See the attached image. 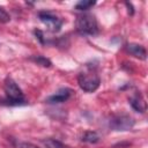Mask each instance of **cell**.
<instances>
[{
	"label": "cell",
	"instance_id": "cell-1",
	"mask_svg": "<svg viewBox=\"0 0 148 148\" xmlns=\"http://www.w3.org/2000/svg\"><path fill=\"white\" fill-rule=\"evenodd\" d=\"M76 30L80 35L83 36H94L98 32V24L94 15L91 14H81L77 15L75 21Z\"/></svg>",
	"mask_w": 148,
	"mask_h": 148
},
{
	"label": "cell",
	"instance_id": "cell-2",
	"mask_svg": "<svg viewBox=\"0 0 148 148\" xmlns=\"http://www.w3.org/2000/svg\"><path fill=\"white\" fill-rule=\"evenodd\" d=\"M77 83L83 91L92 92L99 87L101 79L95 72L88 71V72H82L77 75Z\"/></svg>",
	"mask_w": 148,
	"mask_h": 148
},
{
	"label": "cell",
	"instance_id": "cell-3",
	"mask_svg": "<svg viewBox=\"0 0 148 148\" xmlns=\"http://www.w3.org/2000/svg\"><path fill=\"white\" fill-rule=\"evenodd\" d=\"M5 92H6V96H7V99H8L9 104L18 105L22 102H24L23 92H22L21 88L10 77L6 79V81H5Z\"/></svg>",
	"mask_w": 148,
	"mask_h": 148
},
{
	"label": "cell",
	"instance_id": "cell-4",
	"mask_svg": "<svg viewBox=\"0 0 148 148\" xmlns=\"http://www.w3.org/2000/svg\"><path fill=\"white\" fill-rule=\"evenodd\" d=\"M134 119L128 114H117L110 119V127L114 131H127L134 126Z\"/></svg>",
	"mask_w": 148,
	"mask_h": 148
},
{
	"label": "cell",
	"instance_id": "cell-5",
	"mask_svg": "<svg viewBox=\"0 0 148 148\" xmlns=\"http://www.w3.org/2000/svg\"><path fill=\"white\" fill-rule=\"evenodd\" d=\"M38 18L52 32H58L61 29V25H62L61 18H59L57 15H54L50 12H39L38 13Z\"/></svg>",
	"mask_w": 148,
	"mask_h": 148
},
{
	"label": "cell",
	"instance_id": "cell-6",
	"mask_svg": "<svg viewBox=\"0 0 148 148\" xmlns=\"http://www.w3.org/2000/svg\"><path fill=\"white\" fill-rule=\"evenodd\" d=\"M71 92H72L71 89H68V88H61L54 95L49 96L45 101L47 103H62V102H65V101H67L69 98Z\"/></svg>",
	"mask_w": 148,
	"mask_h": 148
},
{
	"label": "cell",
	"instance_id": "cell-7",
	"mask_svg": "<svg viewBox=\"0 0 148 148\" xmlns=\"http://www.w3.org/2000/svg\"><path fill=\"white\" fill-rule=\"evenodd\" d=\"M126 50L130 54L134 56L135 58H139L141 60H145L146 57H147V52H146V49L140 45V44H136V43H130L127 44L126 46Z\"/></svg>",
	"mask_w": 148,
	"mask_h": 148
},
{
	"label": "cell",
	"instance_id": "cell-8",
	"mask_svg": "<svg viewBox=\"0 0 148 148\" xmlns=\"http://www.w3.org/2000/svg\"><path fill=\"white\" fill-rule=\"evenodd\" d=\"M130 104H131V106L135 110V111H138V112H140V113H145L146 112V110H147V103H146V101L143 99V97L139 94H136V95H134V96H132V97H130Z\"/></svg>",
	"mask_w": 148,
	"mask_h": 148
},
{
	"label": "cell",
	"instance_id": "cell-9",
	"mask_svg": "<svg viewBox=\"0 0 148 148\" xmlns=\"http://www.w3.org/2000/svg\"><path fill=\"white\" fill-rule=\"evenodd\" d=\"M99 140H101L99 135L96 132H92V131H87L82 135V141H84L87 143H97Z\"/></svg>",
	"mask_w": 148,
	"mask_h": 148
},
{
	"label": "cell",
	"instance_id": "cell-10",
	"mask_svg": "<svg viewBox=\"0 0 148 148\" xmlns=\"http://www.w3.org/2000/svg\"><path fill=\"white\" fill-rule=\"evenodd\" d=\"M95 3H96V1H94V0H81L75 5V8L77 10H88L89 8L95 6Z\"/></svg>",
	"mask_w": 148,
	"mask_h": 148
},
{
	"label": "cell",
	"instance_id": "cell-11",
	"mask_svg": "<svg viewBox=\"0 0 148 148\" xmlns=\"http://www.w3.org/2000/svg\"><path fill=\"white\" fill-rule=\"evenodd\" d=\"M43 143H44V146L46 148H65V146L60 141H58L56 139H46V140H43Z\"/></svg>",
	"mask_w": 148,
	"mask_h": 148
},
{
	"label": "cell",
	"instance_id": "cell-12",
	"mask_svg": "<svg viewBox=\"0 0 148 148\" xmlns=\"http://www.w3.org/2000/svg\"><path fill=\"white\" fill-rule=\"evenodd\" d=\"M31 60H34L35 62H37L38 65L43 66V67H50L51 66V61L45 58V57H42V56H37V57H32Z\"/></svg>",
	"mask_w": 148,
	"mask_h": 148
},
{
	"label": "cell",
	"instance_id": "cell-13",
	"mask_svg": "<svg viewBox=\"0 0 148 148\" xmlns=\"http://www.w3.org/2000/svg\"><path fill=\"white\" fill-rule=\"evenodd\" d=\"M9 20H10L9 14H8L3 8L0 7V22H2V23H7V22H9Z\"/></svg>",
	"mask_w": 148,
	"mask_h": 148
},
{
	"label": "cell",
	"instance_id": "cell-14",
	"mask_svg": "<svg viewBox=\"0 0 148 148\" xmlns=\"http://www.w3.org/2000/svg\"><path fill=\"white\" fill-rule=\"evenodd\" d=\"M35 35H36V37L39 39V42L42 43V44H44L45 43V40H44V36H43V32L40 31V30H35Z\"/></svg>",
	"mask_w": 148,
	"mask_h": 148
},
{
	"label": "cell",
	"instance_id": "cell-15",
	"mask_svg": "<svg viewBox=\"0 0 148 148\" xmlns=\"http://www.w3.org/2000/svg\"><path fill=\"white\" fill-rule=\"evenodd\" d=\"M20 148H38V147H36V146H34V145H31V143L23 142V143L20 145Z\"/></svg>",
	"mask_w": 148,
	"mask_h": 148
},
{
	"label": "cell",
	"instance_id": "cell-16",
	"mask_svg": "<svg viewBox=\"0 0 148 148\" xmlns=\"http://www.w3.org/2000/svg\"><path fill=\"white\" fill-rule=\"evenodd\" d=\"M126 6H127V8H128V14H130V15H133V14H134V9H133L132 3L126 2Z\"/></svg>",
	"mask_w": 148,
	"mask_h": 148
}]
</instances>
